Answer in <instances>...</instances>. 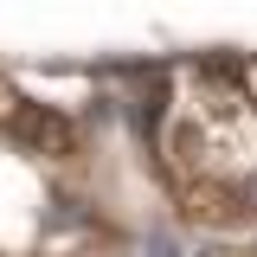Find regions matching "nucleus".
Returning a JSON list of instances; mask_svg holds the SVG:
<instances>
[{
    "label": "nucleus",
    "mask_w": 257,
    "mask_h": 257,
    "mask_svg": "<svg viewBox=\"0 0 257 257\" xmlns=\"http://www.w3.org/2000/svg\"><path fill=\"white\" fill-rule=\"evenodd\" d=\"M231 199H238V212H257V174H251V180H244L238 193H231Z\"/></svg>",
    "instance_id": "nucleus-3"
},
{
    "label": "nucleus",
    "mask_w": 257,
    "mask_h": 257,
    "mask_svg": "<svg viewBox=\"0 0 257 257\" xmlns=\"http://www.w3.org/2000/svg\"><path fill=\"white\" fill-rule=\"evenodd\" d=\"M251 90H257V64H251Z\"/></svg>",
    "instance_id": "nucleus-4"
},
{
    "label": "nucleus",
    "mask_w": 257,
    "mask_h": 257,
    "mask_svg": "<svg viewBox=\"0 0 257 257\" xmlns=\"http://www.w3.org/2000/svg\"><path fill=\"white\" fill-rule=\"evenodd\" d=\"M13 135L26 142V148H39V155H52V161H71L77 155V128L64 122L58 109H45V103H13Z\"/></svg>",
    "instance_id": "nucleus-1"
},
{
    "label": "nucleus",
    "mask_w": 257,
    "mask_h": 257,
    "mask_svg": "<svg viewBox=\"0 0 257 257\" xmlns=\"http://www.w3.org/2000/svg\"><path fill=\"white\" fill-rule=\"evenodd\" d=\"M180 212H187L193 225H231L238 219V199H231L219 180H187V187H180Z\"/></svg>",
    "instance_id": "nucleus-2"
}]
</instances>
